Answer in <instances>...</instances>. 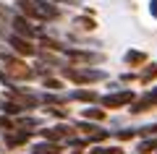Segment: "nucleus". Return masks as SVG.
Segmentation results:
<instances>
[{"instance_id": "nucleus-1", "label": "nucleus", "mask_w": 157, "mask_h": 154, "mask_svg": "<svg viewBox=\"0 0 157 154\" xmlns=\"http://www.w3.org/2000/svg\"><path fill=\"white\" fill-rule=\"evenodd\" d=\"M16 11L21 16H26L29 21H55V18H60L58 6L50 0H16Z\"/></svg>"}, {"instance_id": "nucleus-2", "label": "nucleus", "mask_w": 157, "mask_h": 154, "mask_svg": "<svg viewBox=\"0 0 157 154\" xmlns=\"http://www.w3.org/2000/svg\"><path fill=\"white\" fill-rule=\"evenodd\" d=\"M63 76L71 78L73 84H94L105 78V71H89V68H76V66H63Z\"/></svg>"}, {"instance_id": "nucleus-3", "label": "nucleus", "mask_w": 157, "mask_h": 154, "mask_svg": "<svg viewBox=\"0 0 157 154\" xmlns=\"http://www.w3.org/2000/svg\"><path fill=\"white\" fill-rule=\"evenodd\" d=\"M97 102H100V107H105V110H115V107L131 105V102H134V92H131V89H123V92H113V94H105V97H100Z\"/></svg>"}, {"instance_id": "nucleus-4", "label": "nucleus", "mask_w": 157, "mask_h": 154, "mask_svg": "<svg viewBox=\"0 0 157 154\" xmlns=\"http://www.w3.org/2000/svg\"><path fill=\"white\" fill-rule=\"evenodd\" d=\"M11 26H13V34H18V37H26V39L37 37V26L26 16H21V13H13L11 16Z\"/></svg>"}, {"instance_id": "nucleus-5", "label": "nucleus", "mask_w": 157, "mask_h": 154, "mask_svg": "<svg viewBox=\"0 0 157 154\" xmlns=\"http://www.w3.org/2000/svg\"><path fill=\"white\" fill-rule=\"evenodd\" d=\"M6 34V32H3ZM6 39H8V44H11L13 50H16V55H37V47L32 44V39H26V37H18V34H6Z\"/></svg>"}, {"instance_id": "nucleus-6", "label": "nucleus", "mask_w": 157, "mask_h": 154, "mask_svg": "<svg viewBox=\"0 0 157 154\" xmlns=\"http://www.w3.org/2000/svg\"><path fill=\"white\" fill-rule=\"evenodd\" d=\"M152 107H157V89H155V92H147L141 99H134L128 112H134V115H141V112H149Z\"/></svg>"}, {"instance_id": "nucleus-7", "label": "nucleus", "mask_w": 157, "mask_h": 154, "mask_svg": "<svg viewBox=\"0 0 157 154\" xmlns=\"http://www.w3.org/2000/svg\"><path fill=\"white\" fill-rule=\"evenodd\" d=\"M71 133L73 131L68 126H55V128H45V131H39V136L45 138V141H58V144H60L63 138H68Z\"/></svg>"}, {"instance_id": "nucleus-8", "label": "nucleus", "mask_w": 157, "mask_h": 154, "mask_svg": "<svg viewBox=\"0 0 157 154\" xmlns=\"http://www.w3.org/2000/svg\"><path fill=\"white\" fill-rule=\"evenodd\" d=\"M60 52H66L71 60H78V63H97L100 60V55H94V52H84V50H73V47H66L63 44Z\"/></svg>"}, {"instance_id": "nucleus-9", "label": "nucleus", "mask_w": 157, "mask_h": 154, "mask_svg": "<svg viewBox=\"0 0 157 154\" xmlns=\"http://www.w3.org/2000/svg\"><path fill=\"white\" fill-rule=\"evenodd\" d=\"M32 152L34 154H63V146L58 141H39V144H34Z\"/></svg>"}, {"instance_id": "nucleus-10", "label": "nucleus", "mask_w": 157, "mask_h": 154, "mask_svg": "<svg viewBox=\"0 0 157 154\" xmlns=\"http://www.w3.org/2000/svg\"><path fill=\"white\" fill-rule=\"evenodd\" d=\"M144 60H147V52H141V50H128V52L123 55V63H126V66H131V68L141 66Z\"/></svg>"}, {"instance_id": "nucleus-11", "label": "nucleus", "mask_w": 157, "mask_h": 154, "mask_svg": "<svg viewBox=\"0 0 157 154\" xmlns=\"http://www.w3.org/2000/svg\"><path fill=\"white\" fill-rule=\"evenodd\" d=\"M29 141V131H21V133H6V144L8 146H21V144Z\"/></svg>"}, {"instance_id": "nucleus-12", "label": "nucleus", "mask_w": 157, "mask_h": 154, "mask_svg": "<svg viewBox=\"0 0 157 154\" xmlns=\"http://www.w3.org/2000/svg\"><path fill=\"white\" fill-rule=\"evenodd\" d=\"M71 99H78V102H97L100 94H97V92H86V89H78V92L71 94Z\"/></svg>"}, {"instance_id": "nucleus-13", "label": "nucleus", "mask_w": 157, "mask_h": 154, "mask_svg": "<svg viewBox=\"0 0 157 154\" xmlns=\"http://www.w3.org/2000/svg\"><path fill=\"white\" fill-rule=\"evenodd\" d=\"M139 152H141V154L157 152V136H147V138H141V144H139Z\"/></svg>"}, {"instance_id": "nucleus-14", "label": "nucleus", "mask_w": 157, "mask_h": 154, "mask_svg": "<svg viewBox=\"0 0 157 154\" xmlns=\"http://www.w3.org/2000/svg\"><path fill=\"white\" fill-rule=\"evenodd\" d=\"M0 110L6 112V115H21L24 107L18 105V102H13V99H11V102H0Z\"/></svg>"}, {"instance_id": "nucleus-15", "label": "nucleus", "mask_w": 157, "mask_h": 154, "mask_svg": "<svg viewBox=\"0 0 157 154\" xmlns=\"http://www.w3.org/2000/svg\"><path fill=\"white\" fill-rule=\"evenodd\" d=\"M136 78H139V84H149L152 78H157V66H147Z\"/></svg>"}, {"instance_id": "nucleus-16", "label": "nucleus", "mask_w": 157, "mask_h": 154, "mask_svg": "<svg viewBox=\"0 0 157 154\" xmlns=\"http://www.w3.org/2000/svg\"><path fill=\"white\" fill-rule=\"evenodd\" d=\"M136 136H141V138H147V136H157V123H149V126L136 128Z\"/></svg>"}, {"instance_id": "nucleus-17", "label": "nucleus", "mask_w": 157, "mask_h": 154, "mask_svg": "<svg viewBox=\"0 0 157 154\" xmlns=\"http://www.w3.org/2000/svg\"><path fill=\"white\" fill-rule=\"evenodd\" d=\"M84 118H89V120H102V118H105V110H100V107H89V110H84Z\"/></svg>"}, {"instance_id": "nucleus-18", "label": "nucleus", "mask_w": 157, "mask_h": 154, "mask_svg": "<svg viewBox=\"0 0 157 154\" xmlns=\"http://www.w3.org/2000/svg\"><path fill=\"white\" fill-rule=\"evenodd\" d=\"M42 102H47V105H63V102H66V97H60V94H45V97H42Z\"/></svg>"}, {"instance_id": "nucleus-19", "label": "nucleus", "mask_w": 157, "mask_h": 154, "mask_svg": "<svg viewBox=\"0 0 157 154\" xmlns=\"http://www.w3.org/2000/svg\"><path fill=\"white\" fill-rule=\"evenodd\" d=\"M76 26H81V29H86V32H92V29H94V21H92V18H84V16H76Z\"/></svg>"}, {"instance_id": "nucleus-20", "label": "nucleus", "mask_w": 157, "mask_h": 154, "mask_svg": "<svg viewBox=\"0 0 157 154\" xmlns=\"http://www.w3.org/2000/svg\"><path fill=\"white\" fill-rule=\"evenodd\" d=\"M76 128H78V131H84V133H89V136L97 131V126H94V123H86V120H78V123H76Z\"/></svg>"}, {"instance_id": "nucleus-21", "label": "nucleus", "mask_w": 157, "mask_h": 154, "mask_svg": "<svg viewBox=\"0 0 157 154\" xmlns=\"http://www.w3.org/2000/svg\"><path fill=\"white\" fill-rule=\"evenodd\" d=\"M115 136H118V141H128V138H134V136H136V128H126V131H118Z\"/></svg>"}, {"instance_id": "nucleus-22", "label": "nucleus", "mask_w": 157, "mask_h": 154, "mask_svg": "<svg viewBox=\"0 0 157 154\" xmlns=\"http://www.w3.org/2000/svg\"><path fill=\"white\" fill-rule=\"evenodd\" d=\"M50 115H55V118H68V110H66V107H50Z\"/></svg>"}, {"instance_id": "nucleus-23", "label": "nucleus", "mask_w": 157, "mask_h": 154, "mask_svg": "<svg viewBox=\"0 0 157 154\" xmlns=\"http://www.w3.org/2000/svg\"><path fill=\"white\" fill-rule=\"evenodd\" d=\"M100 154H123V149L121 146H102Z\"/></svg>"}, {"instance_id": "nucleus-24", "label": "nucleus", "mask_w": 157, "mask_h": 154, "mask_svg": "<svg viewBox=\"0 0 157 154\" xmlns=\"http://www.w3.org/2000/svg\"><path fill=\"white\" fill-rule=\"evenodd\" d=\"M45 86H47V89H58V92H60L63 84H60V81H55V78H45Z\"/></svg>"}, {"instance_id": "nucleus-25", "label": "nucleus", "mask_w": 157, "mask_h": 154, "mask_svg": "<svg viewBox=\"0 0 157 154\" xmlns=\"http://www.w3.org/2000/svg\"><path fill=\"white\" fill-rule=\"evenodd\" d=\"M149 13L157 18V0H149Z\"/></svg>"}, {"instance_id": "nucleus-26", "label": "nucleus", "mask_w": 157, "mask_h": 154, "mask_svg": "<svg viewBox=\"0 0 157 154\" xmlns=\"http://www.w3.org/2000/svg\"><path fill=\"white\" fill-rule=\"evenodd\" d=\"M50 3H63V0H50Z\"/></svg>"}]
</instances>
